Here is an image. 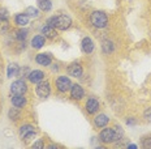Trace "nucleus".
Listing matches in <instances>:
<instances>
[{
	"instance_id": "nucleus-2",
	"label": "nucleus",
	"mask_w": 151,
	"mask_h": 149,
	"mask_svg": "<svg viewBox=\"0 0 151 149\" xmlns=\"http://www.w3.org/2000/svg\"><path fill=\"white\" fill-rule=\"evenodd\" d=\"M27 90V86H26V82L24 80H17V81H13L11 85V92L13 96H24Z\"/></svg>"
},
{
	"instance_id": "nucleus-3",
	"label": "nucleus",
	"mask_w": 151,
	"mask_h": 149,
	"mask_svg": "<svg viewBox=\"0 0 151 149\" xmlns=\"http://www.w3.org/2000/svg\"><path fill=\"white\" fill-rule=\"evenodd\" d=\"M56 86H58L59 92L65 93V92H68L72 88V81L69 80L68 77H65V76H60V77L56 80Z\"/></svg>"
},
{
	"instance_id": "nucleus-5",
	"label": "nucleus",
	"mask_w": 151,
	"mask_h": 149,
	"mask_svg": "<svg viewBox=\"0 0 151 149\" xmlns=\"http://www.w3.org/2000/svg\"><path fill=\"white\" fill-rule=\"evenodd\" d=\"M50 82L48 81H39L38 82V86H37V94L40 98H46L50 96Z\"/></svg>"
},
{
	"instance_id": "nucleus-21",
	"label": "nucleus",
	"mask_w": 151,
	"mask_h": 149,
	"mask_svg": "<svg viewBox=\"0 0 151 149\" xmlns=\"http://www.w3.org/2000/svg\"><path fill=\"white\" fill-rule=\"evenodd\" d=\"M18 73V65L16 63H11L8 65V77H12V76Z\"/></svg>"
},
{
	"instance_id": "nucleus-28",
	"label": "nucleus",
	"mask_w": 151,
	"mask_h": 149,
	"mask_svg": "<svg viewBox=\"0 0 151 149\" xmlns=\"http://www.w3.org/2000/svg\"><path fill=\"white\" fill-rule=\"evenodd\" d=\"M143 116H145V119H146V122L151 123V109L146 110V111H145V114H143Z\"/></svg>"
},
{
	"instance_id": "nucleus-15",
	"label": "nucleus",
	"mask_w": 151,
	"mask_h": 149,
	"mask_svg": "<svg viewBox=\"0 0 151 149\" xmlns=\"http://www.w3.org/2000/svg\"><path fill=\"white\" fill-rule=\"evenodd\" d=\"M37 63L40 65H45V67H47V65L51 64V58H50L48 55H45V54H39V55H37Z\"/></svg>"
},
{
	"instance_id": "nucleus-8",
	"label": "nucleus",
	"mask_w": 151,
	"mask_h": 149,
	"mask_svg": "<svg viewBox=\"0 0 151 149\" xmlns=\"http://www.w3.org/2000/svg\"><path fill=\"white\" fill-rule=\"evenodd\" d=\"M82 67H81L78 63H72V64L68 65V73L70 76H73V77H80L81 75H82Z\"/></svg>"
},
{
	"instance_id": "nucleus-4",
	"label": "nucleus",
	"mask_w": 151,
	"mask_h": 149,
	"mask_svg": "<svg viewBox=\"0 0 151 149\" xmlns=\"http://www.w3.org/2000/svg\"><path fill=\"white\" fill-rule=\"evenodd\" d=\"M20 136H21V139H24V140H30L31 137L35 136V129H34V127L30 126V124H24L20 128Z\"/></svg>"
},
{
	"instance_id": "nucleus-10",
	"label": "nucleus",
	"mask_w": 151,
	"mask_h": 149,
	"mask_svg": "<svg viewBox=\"0 0 151 149\" xmlns=\"http://www.w3.org/2000/svg\"><path fill=\"white\" fill-rule=\"evenodd\" d=\"M83 94H85L83 89L78 84L72 85V88H70V97L73 98V100H77V101L81 100V98L83 97Z\"/></svg>"
},
{
	"instance_id": "nucleus-12",
	"label": "nucleus",
	"mask_w": 151,
	"mask_h": 149,
	"mask_svg": "<svg viewBox=\"0 0 151 149\" xmlns=\"http://www.w3.org/2000/svg\"><path fill=\"white\" fill-rule=\"evenodd\" d=\"M43 77H45V73H43L42 71H38V69H35V71H31L30 72V75H29V80L30 82H39V81H42L43 80Z\"/></svg>"
},
{
	"instance_id": "nucleus-25",
	"label": "nucleus",
	"mask_w": 151,
	"mask_h": 149,
	"mask_svg": "<svg viewBox=\"0 0 151 149\" xmlns=\"http://www.w3.org/2000/svg\"><path fill=\"white\" fill-rule=\"evenodd\" d=\"M26 15L29 16V17H37L38 16V9L34 8V7H29L26 9Z\"/></svg>"
},
{
	"instance_id": "nucleus-32",
	"label": "nucleus",
	"mask_w": 151,
	"mask_h": 149,
	"mask_svg": "<svg viewBox=\"0 0 151 149\" xmlns=\"http://www.w3.org/2000/svg\"><path fill=\"white\" fill-rule=\"evenodd\" d=\"M129 148H130V149H136L137 147H136V145H134V144H132V145H129Z\"/></svg>"
},
{
	"instance_id": "nucleus-6",
	"label": "nucleus",
	"mask_w": 151,
	"mask_h": 149,
	"mask_svg": "<svg viewBox=\"0 0 151 149\" xmlns=\"http://www.w3.org/2000/svg\"><path fill=\"white\" fill-rule=\"evenodd\" d=\"M72 25V20L68 16H58V20H56V29L65 30L68 29Z\"/></svg>"
},
{
	"instance_id": "nucleus-9",
	"label": "nucleus",
	"mask_w": 151,
	"mask_h": 149,
	"mask_svg": "<svg viewBox=\"0 0 151 149\" xmlns=\"http://www.w3.org/2000/svg\"><path fill=\"white\" fill-rule=\"evenodd\" d=\"M98 109H99L98 100H96V98H94V97L89 98V100H87V102H86V110H87V113H89V114H95L96 111H98Z\"/></svg>"
},
{
	"instance_id": "nucleus-29",
	"label": "nucleus",
	"mask_w": 151,
	"mask_h": 149,
	"mask_svg": "<svg viewBox=\"0 0 151 149\" xmlns=\"http://www.w3.org/2000/svg\"><path fill=\"white\" fill-rule=\"evenodd\" d=\"M0 18H8V12L7 9H0Z\"/></svg>"
},
{
	"instance_id": "nucleus-19",
	"label": "nucleus",
	"mask_w": 151,
	"mask_h": 149,
	"mask_svg": "<svg viewBox=\"0 0 151 149\" xmlns=\"http://www.w3.org/2000/svg\"><path fill=\"white\" fill-rule=\"evenodd\" d=\"M27 23H29V16L26 13H21V15H17L16 16V24L17 25H21V26H25Z\"/></svg>"
},
{
	"instance_id": "nucleus-20",
	"label": "nucleus",
	"mask_w": 151,
	"mask_h": 149,
	"mask_svg": "<svg viewBox=\"0 0 151 149\" xmlns=\"http://www.w3.org/2000/svg\"><path fill=\"white\" fill-rule=\"evenodd\" d=\"M102 50L104 54H111L113 51V43L111 42V41L106 39L102 42Z\"/></svg>"
},
{
	"instance_id": "nucleus-7",
	"label": "nucleus",
	"mask_w": 151,
	"mask_h": 149,
	"mask_svg": "<svg viewBox=\"0 0 151 149\" xmlns=\"http://www.w3.org/2000/svg\"><path fill=\"white\" fill-rule=\"evenodd\" d=\"M99 139L102 142H111L113 141V128H104L99 135Z\"/></svg>"
},
{
	"instance_id": "nucleus-1",
	"label": "nucleus",
	"mask_w": 151,
	"mask_h": 149,
	"mask_svg": "<svg viewBox=\"0 0 151 149\" xmlns=\"http://www.w3.org/2000/svg\"><path fill=\"white\" fill-rule=\"evenodd\" d=\"M90 20H91V24L96 28H104L107 23H108V17L104 12H100V11H95L93 12L90 16Z\"/></svg>"
},
{
	"instance_id": "nucleus-27",
	"label": "nucleus",
	"mask_w": 151,
	"mask_h": 149,
	"mask_svg": "<svg viewBox=\"0 0 151 149\" xmlns=\"http://www.w3.org/2000/svg\"><path fill=\"white\" fill-rule=\"evenodd\" d=\"M56 20H58V16H52V17H50L48 20H47V25H50V26L56 29Z\"/></svg>"
},
{
	"instance_id": "nucleus-31",
	"label": "nucleus",
	"mask_w": 151,
	"mask_h": 149,
	"mask_svg": "<svg viewBox=\"0 0 151 149\" xmlns=\"http://www.w3.org/2000/svg\"><path fill=\"white\" fill-rule=\"evenodd\" d=\"M33 148H35V149H42V148H43V141H42V140L37 141L35 144L33 145Z\"/></svg>"
},
{
	"instance_id": "nucleus-16",
	"label": "nucleus",
	"mask_w": 151,
	"mask_h": 149,
	"mask_svg": "<svg viewBox=\"0 0 151 149\" xmlns=\"http://www.w3.org/2000/svg\"><path fill=\"white\" fill-rule=\"evenodd\" d=\"M45 37L43 36H35L33 38V41H31V46L34 47V49H42L43 46H45Z\"/></svg>"
},
{
	"instance_id": "nucleus-18",
	"label": "nucleus",
	"mask_w": 151,
	"mask_h": 149,
	"mask_svg": "<svg viewBox=\"0 0 151 149\" xmlns=\"http://www.w3.org/2000/svg\"><path fill=\"white\" fill-rule=\"evenodd\" d=\"M38 7H39V9H42V11H45V12L51 11V8H52L51 0H38Z\"/></svg>"
},
{
	"instance_id": "nucleus-26",
	"label": "nucleus",
	"mask_w": 151,
	"mask_h": 149,
	"mask_svg": "<svg viewBox=\"0 0 151 149\" xmlns=\"http://www.w3.org/2000/svg\"><path fill=\"white\" fill-rule=\"evenodd\" d=\"M9 118L13 119V120H17L20 118V111H17V110H9Z\"/></svg>"
},
{
	"instance_id": "nucleus-24",
	"label": "nucleus",
	"mask_w": 151,
	"mask_h": 149,
	"mask_svg": "<svg viewBox=\"0 0 151 149\" xmlns=\"http://www.w3.org/2000/svg\"><path fill=\"white\" fill-rule=\"evenodd\" d=\"M16 37H17V39L18 41H25L26 39V37H27V29H20L17 31V34H16Z\"/></svg>"
},
{
	"instance_id": "nucleus-30",
	"label": "nucleus",
	"mask_w": 151,
	"mask_h": 149,
	"mask_svg": "<svg viewBox=\"0 0 151 149\" xmlns=\"http://www.w3.org/2000/svg\"><path fill=\"white\" fill-rule=\"evenodd\" d=\"M143 147L145 148H151V137L150 139H145L143 140Z\"/></svg>"
},
{
	"instance_id": "nucleus-17",
	"label": "nucleus",
	"mask_w": 151,
	"mask_h": 149,
	"mask_svg": "<svg viewBox=\"0 0 151 149\" xmlns=\"http://www.w3.org/2000/svg\"><path fill=\"white\" fill-rule=\"evenodd\" d=\"M42 33H43V36L47 37V38H55L56 37L55 28L50 26V25H45V26L42 28Z\"/></svg>"
},
{
	"instance_id": "nucleus-23",
	"label": "nucleus",
	"mask_w": 151,
	"mask_h": 149,
	"mask_svg": "<svg viewBox=\"0 0 151 149\" xmlns=\"http://www.w3.org/2000/svg\"><path fill=\"white\" fill-rule=\"evenodd\" d=\"M8 29H9V24L7 18H0V33H7Z\"/></svg>"
},
{
	"instance_id": "nucleus-13",
	"label": "nucleus",
	"mask_w": 151,
	"mask_h": 149,
	"mask_svg": "<svg viewBox=\"0 0 151 149\" xmlns=\"http://www.w3.org/2000/svg\"><path fill=\"white\" fill-rule=\"evenodd\" d=\"M12 105L17 109H21L26 105V98L24 96H12Z\"/></svg>"
},
{
	"instance_id": "nucleus-11",
	"label": "nucleus",
	"mask_w": 151,
	"mask_h": 149,
	"mask_svg": "<svg viewBox=\"0 0 151 149\" xmlns=\"http://www.w3.org/2000/svg\"><path fill=\"white\" fill-rule=\"evenodd\" d=\"M81 47H82V51L86 52V54H91L94 50V43L91 41V38L86 37L82 39V43H81Z\"/></svg>"
},
{
	"instance_id": "nucleus-22",
	"label": "nucleus",
	"mask_w": 151,
	"mask_h": 149,
	"mask_svg": "<svg viewBox=\"0 0 151 149\" xmlns=\"http://www.w3.org/2000/svg\"><path fill=\"white\" fill-rule=\"evenodd\" d=\"M122 135H124V132H122L121 127H115L113 128V140H120L122 137Z\"/></svg>"
},
{
	"instance_id": "nucleus-14",
	"label": "nucleus",
	"mask_w": 151,
	"mask_h": 149,
	"mask_svg": "<svg viewBox=\"0 0 151 149\" xmlns=\"http://www.w3.org/2000/svg\"><path fill=\"white\" fill-rule=\"evenodd\" d=\"M108 122H109V119L106 114H99V115L95 118V120H94V123H95L96 127H106L108 124Z\"/></svg>"
}]
</instances>
